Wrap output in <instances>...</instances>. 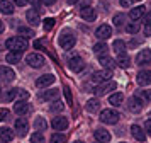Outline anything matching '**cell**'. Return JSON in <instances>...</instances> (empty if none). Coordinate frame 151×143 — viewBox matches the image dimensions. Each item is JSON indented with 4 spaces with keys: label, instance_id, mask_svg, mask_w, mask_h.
<instances>
[{
    "label": "cell",
    "instance_id": "6da1fadb",
    "mask_svg": "<svg viewBox=\"0 0 151 143\" xmlns=\"http://www.w3.org/2000/svg\"><path fill=\"white\" fill-rule=\"evenodd\" d=\"M5 46H7V49H10V51L24 53V51L27 49V41H26V38H22V36H14V38H9V39L5 41Z\"/></svg>",
    "mask_w": 151,
    "mask_h": 143
},
{
    "label": "cell",
    "instance_id": "7a4b0ae2",
    "mask_svg": "<svg viewBox=\"0 0 151 143\" xmlns=\"http://www.w3.org/2000/svg\"><path fill=\"white\" fill-rule=\"evenodd\" d=\"M119 118H121V114L114 109H105L100 113V121L105 123V124H116L119 121Z\"/></svg>",
    "mask_w": 151,
    "mask_h": 143
},
{
    "label": "cell",
    "instance_id": "3957f363",
    "mask_svg": "<svg viewBox=\"0 0 151 143\" xmlns=\"http://www.w3.org/2000/svg\"><path fill=\"white\" fill-rule=\"evenodd\" d=\"M75 36H73V33L71 31H63L61 34H60V46L63 48V49H70V48L75 46Z\"/></svg>",
    "mask_w": 151,
    "mask_h": 143
},
{
    "label": "cell",
    "instance_id": "277c9868",
    "mask_svg": "<svg viewBox=\"0 0 151 143\" xmlns=\"http://www.w3.org/2000/svg\"><path fill=\"white\" fill-rule=\"evenodd\" d=\"M26 61L29 63V67L41 68L42 65H44V56H42V54H39V53H31V54H27Z\"/></svg>",
    "mask_w": 151,
    "mask_h": 143
},
{
    "label": "cell",
    "instance_id": "5b68a950",
    "mask_svg": "<svg viewBox=\"0 0 151 143\" xmlns=\"http://www.w3.org/2000/svg\"><path fill=\"white\" fill-rule=\"evenodd\" d=\"M110 36H112V27L107 24H102L95 29V38H99V39H109Z\"/></svg>",
    "mask_w": 151,
    "mask_h": 143
},
{
    "label": "cell",
    "instance_id": "8992f818",
    "mask_svg": "<svg viewBox=\"0 0 151 143\" xmlns=\"http://www.w3.org/2000/svg\"><path fill=\"white\" fill-rule=\"evenodd\" d=\"M110 77H112L110 75V70H100V72H93L90 80L93 82V83H100V82L110 80Z\"/></svg>",
    "mask_w": 151,
    "mask_h": 143
},
{
    "label": "cell",
    "instance_id": "52a82bcc",
    "mask_svg": "<svg viewBox=\"0 0 151 143\" xmlns=\"http://www.w3.org/2000/svg\"><path fill=\"white\" fill-rule=\"evenodd\" d=\"M27 128H29V124H27V119L26 118H17L14 123V129L17 131V135L19 136H24L26 133H27Z\"/></svg>",
    "mask_w": 151,
    "mask_h": 143
},
{
    "label": "cell",
    "instance_id": "ba28073f",
    "mask_svg": "<svg viewBox=\"0 0 151 143\" xmlns=\"http://www.w3.org/2000/svg\"><path fill=\"white\" fill-rule=\"evenodd\" d=\"M80 17L85 20H88V22H93V20L97 19V12L93 7H83V9H80Z\"/></svg>",
    "mask_w": 151,
    "mask_h": 143
},
{
    "label": "cell",
    "instance_id": "9c48e42d",
    "mask_svg": "<svg viewBox=\"0 0 151 143\" xmlns=\"http://www.w3.org/2000/svg\"><path fill=\"white\" fill-rule=\"evenodd\" d=\"M116 87H117V83L112 82V80L102 82V85H99V87L95 89V94L97 95H104V94H107V92H110V90H114Z\"/></svg>",
    "mask_w": 151,
    "mask_h": 143
},
{
    "label": "cell",
    "instance_id": "30bf717a",
    "mask_svg": "<svg viewBox=\"0 0 151 143\" xmlns=\"http://www.w3.org/2000/svg\"><path fill=\"white\" fill-rule=\"evenodd\" d=\"M68 68L73 70V72H82L85 68V61L80 58V56H75V58H70L68 60Z\"/></svg>",
    "mask_w": 151,
    "mask_h": 143
},
{
    "label": "cell",
    "instance_id": "8fae6325",
    "mask_svg": "<svg viewBox=\"0 0 151 143\" xmlns=\"http://www.w3.org/2000/svg\"><path fill=\"white\" fill-rule=\"evenodd\" d=\"M55 75L53 73H46V75H42V77H39L37 80H36V87H39V89H44V87H48V85H51L53 82H55Z\"/></svg>",
    "mask_w": 151,
    "mask_h": 143
},
{
    "label": "cell",
    "instance_id": "7c38bea8",
    "mask_svg": "<svg viewBox=\"0 0 151 143\" xmlns=\"http://www.w3.org/2000/svg\"><path fill=\"white\" fill-rule=\"evenodd\" d=\"M146 63H151V51L150 49H141L136 54V65H146Z\"/></svg>",
    "mask_w": 151,
    "mask_h": 143
},
{
    "label": "cell",
    "instance_id": "4fadbf2b",
    "mask_svg": "<svg viewBox=\"0 0 151 143\" xmlns=\"http://www.w3.org/2000/svg\"><path fill=\"white\" fill-rule=\"evenodd\" d=\"M51 126H53L56 131H63V129L68 128V119H66V118H63V116L53 118V121H51Z\"/></svg>",
    "mask_w": 151,
    "mask_h": 143
},
{
    "label": "cell",
    "instance_id": "5bb4252c",
    "mask_svg": "<svg viewBox=\"0 0 151 143\" xmlns=\"http://www.w3.org/2000/svg\"><path fill=\"white\" fill-rule=\"evenodd\" d=\"M26 19L31 26H39L41 24V20H39V12L36 10V9H29L27 12H26Z\"/></svg>",
    "mask_w": 151,
    "mask_h": 143
},
{
    "label": "cell",
    "instance_id": "9a60e30c",
    "mask_svg": "<svg viewBox=\"0 0 151 143\" xmlns=\"http://www.w3.org/2000/svg\"><path fill=\"white\" fill-rule=\"evenodd\" d=\"M136 80L139 85H148V83H151V70H141L137 73Z\"/></svg>",
    "mask_w": 151,
    "mask_h": 143
},
{
    "label": "cell",
    "instance_id": "2e32d148",
    "mask_svg": "<svg viewBox=\"0 0 151 143\" xmlns=\"http://www.w3.org/2000/svg\"><path fill=\"white\" fill-rule=\"evenodd\" d=\"M0 78L5 82H12L15 78V72L9 67H0Z\"/></svg>",
    "mask_w": 151,
    "mask_h": 143
},
{
    "label": "cell",
    "instance_id": "e0dca14e",
    "mask_svg": "<svg viewBox=\"0 0 151 143\" xmlns=\"http://www.w3.org/2000/svg\"><path fill=\"white\" fill-rule=\"evenodd\" d=\"M29 109L31 107H29V104L26 101H17L14 104V111L17 113V114H21V116H26L29 113Z\"/></svg>",
    "mask_w": 151,
    "mask_h": 143
},
{
    "label": "cell",
    "instance_id": "ac0fdd59",
    "mask_svg": "<svg viewBox=\"0 0 151 143\" xmlns=\"http://www.w3.org/2000/svg\"><path fill=\"white\" fill-rule=\"evenodd\" d=\"M131 135L134 136L137 142H144L146 140V131H143V128H139L137 124H132L131 126Z\"/></svg>",
    "mask_w": 151,
    "mask_h": 143
},
{
    "label": "cell",
    "instance_id": "d6986e66",
    "mask_svg": "<svg viewBox=\"0 0 151 143\" xmlns=\"http://www.w3.org/2000/svg\"><path fill=\"white\" fill-rule=\"evenodd\" d=\"M143 101L139 99V97H131L129 99V109L132 113H141L143 111Z\"/></svg>",
    "mask_w": 151,
    "mask_h": 143
},
{
    "label": "cell",
    "instance_id": "ffe728a7",
    "mask_svg": "<svg viewBox=\"0 0 151 143\" xmlns=\"http://www.w3.org/2000/svg\"><path fill=\"white\" fill-rule=\"evenodd\" d=\"M144 10H146V7L144 5H137V7H134V9H131V12H129V17L132 20H137V19H141L144 14Z\"/></svg>",
    "mask_w": 151,
    "mask_h": 143
},
{
    "label": "cell",
    "instance_id": "44dd1931",
    "mask_svg": "<svg viewBox=\"0 0 151 143\" xmlns=\"http://www.w3.org/2000/svg\"><path fill=\"white\" fill-rule=\"evenodd\" d=\"M99 63H100L104 68H107V70H112V68L117 65V61H114L110 56H105V54H102V56L99 58Z\"/></svg>",
    "mask_w": 151,
    "mask_h": 143
},
{
    "label": "cell",
    "instance_id": "7402d4cb",
    "mask_svg": "<svg viewBox=\"0 0 151 143\" xmlns=\"http://www.w3.org/2000/svg\"><path fill=\"white\" fill-rule=\"evenodd\" d=\"M95 138L99 140V142H102V143H109L112 136H110L109 131H105V129L99 128V129H95Z\"/></svg>",
    "mask_w": 151,
    "mask_h": 143
},
{
    "label": "cell",
    "instance_id": "603a6c76",
    "mask_svg": "<svg viewBox=\"0 0 151 143\" xmlns=\"http://www.w3.org/2000/svg\"><path fill=\"white\" fill-rule=\"evenodd\" d=\"M0 12L10 15V14L14 12V4L9 2V0H0Z\"/></svg>",
    "mask_w": 151,
    "mask_h": 143
},
{
    "label": "cell",
    "instance_id": "cb8c5ba5",
    "mask_svg": "<svg viewBox=\"0 0 151 143\" xmlns=\"http://www.w3.org/2000/svg\"><path fill=\"white\" fill-rule=\"evenodd\" d=\"M12 138H14V133H12V129L10 128H0V140L2 142H5V143H9V142H12Z\"/></svg>",
    "mask_w": 151,
    "mask_h": 143
},
{
    "label": "cell",
    "instance_id": "d4e9b609",
    "mask_svg": "<svg viewBox=\"0 0 151 143\" xmlns=\"http://www.w3.org/2000/svg\"><path fill=\"white\" fill-rule=\"evenodd\" d=\"M56 97H58V89L46 90V92H42V94L39 95V99H41V101H53V99H56Z\"/></svg>",
    "mask_w": 151,
    "mask_h": 143
},
{
    "label": "cell",
    "instance_id": "484cf974",
    "mask_svg": "<svg viewBox=\"0 0 151 143\" xmlns=\"http://www.w3.org/2000/svg\"><path fill=\"white\" fill-rule=\"evenodd\" d=\"M21 54L22 53H19V51H10V53H7V56H5V61L15 65V63H19V61H21Z\"/></svg>",
    "mask_w": 151,
    "mask_h": 143
},
{
    "label": "cell",
    "instance_id": "4316f807",
    "mask_svg": "<svg viewBox=\"0 0 151 143\" xmlns=\"http://www.w3.org/2000/svg\"><path fill=\"white\" fill-rule=\"evenodd\" d=\"M117 65H119V67H122V68H127L131 65L129 56H127L126 53H121L119 56H117Z\"/></svg>",
    "mask_w": 151,
    "mask_h": 143
},
{
    "label": "cell",
    "instance_id": "83f0119b",
    "mask_svg": "<svg viewBox=\"0 0 151 143\" xmlns=\"http://www.w3.org/2000/svg\"><path fill=\"white\" fill-rule=\"evenodd\" d=\"M87 111L88 113H97L99 111V107H100V102H99V99H90L88 102H87Z\"/></svg>",
    "mask_w": 151,
    "mask_h": 143
},
{
    "label": "cell",
    "instance_id": "f1b7e54d",
    "mask_svg": "<svg viewBox=\"0 0 151 143\" xmlns=\"http://www.w3.org/2000/svg\"><path fill=\"white\" fill-rule=\"evenodd\" d=\"M122 101H124V95L121 92H116V94H112L109 97V104H112V106H121Z\"/></svg>",
    "mask_w": 151,
    "mask_h": 143
},
{
    "label": "cell",
    "instance_id": "f546056e",
    "mask_svg": "<svg viewBox=\"0 0 151 143\" xmlns=\"http://www.w3.org/2000/svg\"><path fill=\"white\" fill-rule=\"evenodd\" d=\"M112 48H114V51H116L117 54L126 53V43H124V41H121V39H116V41H114Z\"/></svg>",
    "mask_w": 151,
    "mask_h": 143
},
{
    "label": "cell",
    "instance_id": "4dcf8cb0",
    "mask_svg": "<svg viewBox=\"0 0 151 143\" xmlns=\"http://www.w3.org/2000/svg\"><path fill=\"white\" fill-rule=\"evenodd\" d=\"M34 128L37 129V131H46V128H48V123H46V119H44V118H36Z\"/></svg>",
    "mask_w": 151,
    "mask_h": 143
},
{
    "label": "cell",
    "instance_id": "1f68e13d",
    "mask_svg": "<svg viewBox=\"0 0 151 143\" xmlns=\"http://www.w3.org/2000/svg\"><path fill=\"white\" fill-rule=\"evenodd\" d=\"M17 31H19V34H21L22 38H26V39H27V38H32V36H34V31H32L31 27H26V26H21L19 29H17Z\"/></svg>",
    "mask_w": 151,
    "mask_h": 143
},
{
    "label": "cell",
    "instance_id": "d6a6232c",
    "mask_svg": "<svg viewBox=\"0 0 151 143\" xmlns=\"http://www.w3.org/2000/svg\"><path fill=\"white\" fill-rule=\"evenodd\" d=\"M93 53H97L99 56L105 54L107 53V44H105V43H97L95 46H93Z\"/></svg>",
    "mask_w": 151,
    "mask_h": 143
},
{
    "label": "cell",
    "instance_id": "836d02e7",
    "mask_svg": "<svg viewBox=\"0 0 151 143\" xmlns=\"http://www.w3.org/2000/svg\"><path fill=\"white\" fill-rule=\"evenodd\" d=\"M49 142L51 143H65L66 142V138H65V135H61V133H55V135L51 136Z\"/></svg>",
    "mask_w": 151,
    "mask_h": 143
},
{
    "label": "cell",
    "instance_id": "e575fe53",
    "mask_svg": "<svg viewBox=\"0 0 151 143\" xmlns=\"http://www.w3.org/2000/svg\"><path fill=\"white\" fill-rule=\"evenodd\" d=\"M31 143H44V136H42V131H37L31 136Z\"/></svg>",
    "mask_w": 151,
    "mask_h": 143
},
{
    "label": "cell",
    "instance_id": "d590c367",
    "mask_svg": "<svg viewBox=\"0 0 151 143\" xmlns=\"http://www.w3.org/2000/svg\"><path fill=\"white\" fill-rule=\"evenodd\" d=\"M126 31L129 34H136L137 31H139V24H137V22H131V24L126 26Z\"/></svg>",
    "mask_w": 151,
    "mask_h": 143
},
{
    "label": "cell",
    "instance_id": "8d00e7d4",
    "mask_svg": "<svg viewBox=\"0 0 151 143\" xmlns=\"http://www.w3.org/2000/svg\"><path fill=\"white\" fill-rule=\"evenodd\" d=\"M53 26H55V19L48 17V19L42 20V27H44V31H51V29H53Z\"/></svg>",
    "mask_w": 151,
    "mask_h": 143
},
{
    "label": "cell",
    "instance_id": "74e56055",
    "mask_svg": "<svg viewBox=\"0 0 151 143\" xmlns=\"http://www.w3.org/2000/svg\"><path fill=\"white\" fill-rule=\"evenodd\" d=\"M124 19H126V17H124V14H116L112 22H114V24H116L117 27H121V26L124 24Z\"/></svg>",
    "mask_w": 151,
    "mask_h": 143
},
{
    "label": "cell",
    "instance_id": "f35d334b",
    "mask_svg": "<svg viewBox=\"0 0 151 143\" xmlns=\"http://www.w3.org/2000/svg\"><path fill=\"white\" fill-rule=\"evenodd\" d=\"M19 95V89H10L7 92V101H12V99H15Z\"/></svg>",
    "mask_w": 151,
    "mask_h": 143
},
{
    "label": "cell",
    "instance_id": "ab89813d",
    "mask_svg": "<svg viewBox=\"0 0 151 143\" xmlns=\"http://www.w3.org/2000/svg\"><path fill=\"white\" fill-rule=\"evenodd\" d=\"M63 107H65V104H63L61 101H56L55 104H51V107H49V109H51V111H55V113H56V111H61Z\"/></svg>",
    "mask_w": 151,
    "mask_h": 143
},
{
    "label": "cell",
    "instance_id": "60d3db41",
    "mask_svg": "<svg viewBox=\"0 0 151 143\" xmlns=\"http://www.w3.org/2000/svg\"><path fill=\"white\" fill-rule=\"evenodd\" d=\"M119 4H121V7H131L134 4V0H119Z\"/></svg>",
    "mask_w": 151,
    "mask_h": 143
},
{
    "label": "cell",
    "instance_id": "b9f144b4",
    "mask_svg": "<svg viewBox=\"0 0 151 143\" xmlns=\"http://www.w3.org/2000/svg\"><path fill=\"white\" fill-rule=\"evenodd\" d=\"M7 116H9V111H7V109H0V121H4Z\"/></svg>",
    "mask_w": 151,
    "mask_h": 143
},
{
    "label": "cell",
    "instance_id": "7bdbcfd3",
    "mask_svg": "<svg viewBox=\"0 0 151 143\" xmlns=\"http://www.w3.org/2000/svg\"><path fill=\"white\" fill-rule=\"evenodd\" d=\"M144 128H146V133L151 136V119H146V124H144Z\"/></svg>",
    "mask_w": 151,
    "mask_h": 143
},
{
    "label": "cell",
    "instance_id": "ee69618b",
    "mask_svg": "<svg viewBox=\"0 0 151 143\" xmlns=\"http://www.w3.org/2000/svg\"><path fill=\"white\" fill-rule=\"evenodd\" d=\"M65 95H66V101H68V104H71V92H70L68 87L65 89Z\"/></svg>",
    "mask_w": 151,
    "mask_h": 143
},
{
    "label": "cell",
    "instance_id": "f6af8a7d",
    "mask_svg": "<svg viewBox=\"0 0 151 143\" xmlns=\"http://www.w3.org/2000/svg\"><path fill=\"white\" fill-rule=\"evenodd\" d=\"M144 22H146V24H151V10L144 14Z\"/></svg>",
    "mask_w": 151,
    "mask_h": 143
},
{
    "label": "cell",
    "instance_id": "bcb514c9",
    "mask_svg": "<svg viewBox=\"0 0 151 143\" xmlns=\"http://www.w3.org/2000/svg\"><path fill=\"white\" fill-rule=\"evenodd\" d=\"M12 2H14V4H15L17 7H24V5H26V2H27V0H12Z\"/></svg>",
    "mask_w": 151,
    "mask_h": 143
},
{
    "label": "cell",
    "instance_id": "7dc6e473",
    "mask_svg": "<svg viewBox=\"0 0 151 143\" xmlns=\"http://www.w3.org/2000/svg\"><path fill=\"white\" fill-rule=\"evenodd\" d=\"M144 34H146V36H151V24H146V27H144Z\"/></svg>",
    "mask_w": 151,
    "mask_h": 143
},
{
    "label": "cell",
    "instance_id": "c3c4849f",
    "mask_svg": "<svg viewBox=\"0 0 151 143\" xmlns=\"http://www.w3.org/2000/svg\"><path fill=\"white\" fill-rule=\"evenodd\" d=\"M143 95L148 99V101H151V90H143Z\"/></svg>",
    "mask_w": 151,
    "mask_h": 143
},
{
    "label": "cell",
    "instance_id": "681fc988",
    "mask_svg": "<svg viewBox=\"0 0 151 143\" xmlns=\"http://www.w3.org/2000/svg\"><path fill=\"white\" fill-rule=\"evenodd\" d=\"M55 2H56V0H42V4H44V5H53Z\"/></svg>",
    "mask_w": 151,
    "mask_h": 143
},
{
    "label": "cell",
    "instance_id": "f907efd6",
    "mask_svg": "<svg viewBox=\"0 0 151 143\" xmlns=\"http://www.w3.org/2000/svg\"><path fill=\"white\" fill-rule=\"evenodd\" d=\"M5 31V24H4V20H0V34Z\"/></svg>",
    "mask_w": 151,
    "mask_h": 143
},
{
    "label": "cell",
    "instance_id": "816d5d0a",
    "mask_svg": "<svg viewBox=\"0 0 151 143\" xmlns=\"http://www.w3.org/2000/svg\"><path fill=\"white\" fill-rule=\"evenodd\" d=\"M27 2H31V4H34V5H39V0H27Z\"/></svg>",
    "mask_w": 151,
    "mask_h": 143
},
{
    "label": "cell",
    "instance_id": "f5cc1de1",
    "mask_svg": "<svg viewBox=\"0 0 151 143\" xmlns=\"http://www.w3.org/2000/svg\"><path fill=\"white\" fill-rule=\"evenodd\" d=\"M78 0H66V4H70V5H73V4H76Z\"/></svg>",
    "mask_w": 151,
    "mask_h": 143
},
{
    "label": "cell",
    "instance_id": "db71d44e",
    "mask_svg": "<svg viewBox=\"0 0 151 143\" xmlns=\"http://www.w3.org/2000/svg\"><path fill=\"white\" fill-rule=\"evenodd\" d=\"M95 143H102V142H99V140H97V142H95Z\"/></svg>",
    "mask_w": 151,
    "mask_h": 143
},
{
    "label": "cell",
    "instance_id": "11a10c76",
    "mask_svg": "<svg viewBox=\"0 0 151 143\" xmlns=\"http://www.w3.org/2000/svg\"><path fill=\"white\" fill-rule=\"evenodd\" d=\"M75 143H83V142H75Z\"/></svg>",
    "mask_w": 151,
    "mask_h": 143
},
{
    "label": "cell",
    "instance_id": "9f6ffc18",
    "mask_svg": "<svg viewBox=\"0 0 151 143\" xmlns=\"http://www.w3.org/2000/svg\"><path fill=\"white\" fill-rule=\"evenodd\" d=\"M0 92H2V87H0Z\"/></svg>",
    "mask_w": 151,
    "mask_h": 143
},
{
    "label": "cell",
    "instance_id": "6f0895ef",
    "mask_svg": "<svg viewBox=\"0 0 151 143\" xmlns=\"http://www.w3.org/2000/svg\"><path fill=\"white\" fill-rule=\"evenodd\" d=\"M122 143H126V142H122Z\"/></svg>",
    "mask_w": 151,
    "mask_h": 143
}]
</instances>
